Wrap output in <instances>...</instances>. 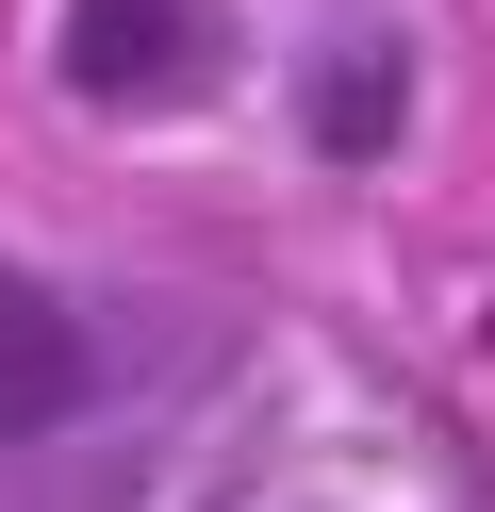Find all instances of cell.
<instances>
[{
	"instance_id": "1",
	"label": "cell",
	"mask_w": 495,
	"mask_h": 512,
	"mask_svg": "<svg viewBox=\"0 0 495 512\" xmlns=\"http://www.w3.org/2000/svg\"><path fill=\"white\" fill-rule=\"evenodd\" d=\"M215 50H231V0H66L50 17V67L83 83V100H116V116L182 100Z\"/></svg>"
},
{
	"instance_id": "2",
	"label": "cell",
	"mask_w": 495,
	"mask_h": 512,
	"mask_svg": "<svg viewBox=\"0 0 495 512\" xmlns=\"http://www.w3.org/2000/svg\"><path fill=\"white\" fill-rule=\"evenodd\" d=\"M50 413H83V314H66L50 281L0 265V446L50 430Z\"/></svg>"
},
{
	"instance_id": "3",
	"label": "cell",
	"mask_w": 495,
	"mask_h": 512,
	"mask_svg": "<svg viewBox=\"0 0 495 512\" xmlns=\"http://www.w3.org/2000/svg\"><path fill=\"white\" fill-rule=\"evenodd\" d=\"M314 133H330V149H380V133H396V67H347V83L314 100Z\"/></svg>"
}]
</instances>
